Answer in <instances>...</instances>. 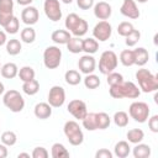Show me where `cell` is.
<instances>
[{
    "instance_id": "21",
    "label": "cell",
    "mask_w": 158,
    "mask_h": 158,
    "mask_svg": "<svg viewBox=\"0 0 158 158\" xmlns=\"http://www.w3.org/2000/svg\"><path fill=\"white\" fill-rule=\"evenodd\" d=\"M131 153V147L127 141H118L115 144L114 148V154L118 158H126Z\"/></svg>"
},
{
    "instance_id": "54",
    "label": "cell",
    "mask_w": 158,
    "mask_h": 158,
    "mask_svg": "<svg viewBox=\"0 0 158 158\" xmlns=\"http://www.w3.org/2000/svg\"><path fill=\"white\" fill-rule=\"evenodd\" d=\"M0 68H1V65H0Z\"/></svg>"
},
{
    "instance_id": "49",
    "label": "cell",
    "mask_w": 158,
    "mask_h": 158,
    "mask_svg": "<svg viewBox=\"0 0 158 158\" xmlns=\"http://www.w3.org/2000/svg\"><path fill=\"white\" fill-rule=\"evenodd\" d=\"M16 1H17V4H19V5L28 6V5H31V4H32V1H33V0H16Z\"/></svg>"
},
{
    "instance_id": "47",
    "label": "cell",
    "mask_w": 158,
    "mask_h": 158,
    "mask_svg": "<svg viewBox=\"0 0 158 158\" xmlns=\"http://www.w3.org/2000/svg\"><path fill=\"white\" fill-rule=\"evenodd\" d=\"M7 146H5L4 143L0 144V158H6L7 157Z\"/></svg>"
},
{
    "instance_id": "16",
    "label": "cell",
    "mask_w": 158,
    "mask_h": 158,
    "mask_svg": "<svg viewBox=\"0 0 158 158\" xmlns=\"http://www.w3.org/2000/svg\"><path fill=\"white\" fill-rule=\"evenodd\" d=\"M38 19H40V14H38V10L35 6H31V5L25 6V9L21 12V20L25 25L32 26V25L37 23Z\"/></svg>"
},
{
    "instance_id": "2",
    "label": "cell",
    "mask_w": 158,
    "mask_h": 158,
    "mask_svg": "<svg viewBox=\"0 0 158 158\" xmlns=\"http://www.w3.org/2000/svg\"><path fill=\"white\" fill-rule=\"evenodd\" d=\"M136 79L139 85V90L143 93H153L158 89V78L146 68H141L136 72Z\"/></svg>"
},
{
    "instance_id": "23",
    "label": "cell",
    "mask_w": 158,
    "mask_h": 158,
    "mask_svg": "<svg viewBox=\"0 0 158 158\" xmlns=\"http://www.w3.org/2000/svg\"><path fill=\"white\" fill-rule=\"evenodd\" d=\"M132 154L135 158H148L151 156V147L144 143H136L132 149Z\"/></svg>"
},
{
    "instance_id": "15",
    "label": "cell",
    "mask_w": 158,
    "mask_h": 158,
    "mask_svg": "<svg viewBox=\"0 0 158 158\" xmlns=\"http://www.w3.org/2000/svg\"><path fill=\"white\" fill-rule=\"evenodd\" d=\"M78 68L81 73H84L85 75L86 74H91L95 68H96V62H95V58L91 56V54H85V56H81L78 60Z\"/></svg>"
},
{
    "instance_id": "42",
    "label": "cell",
    "mask_w": 158,
    "mask_h": 158,
    "mask_svg": "<svg viewBox=\"0 0 158 158\" xmlns=\"http://www.w3.org/2000/svg\"><path fill=\"white\" fill-rule=\"evenodd\" d=\"M106 81H107V84H109L110 86L117 85V84H120V83L123 81V77H122V74H120V73H117V72H111V73L107 74Z\"/></svg>"
},
{
    "instance_id": "51",
    "label": "cell",
    "mask_w": 158,
    "mask_h": 158,
    "mask_svg": "<svg viewBox=\"0 0 158 158\" xmlns=\"http://www.w3.org/2000/svg\"><path fill=\"white\" fill-rule=\"evenodd\" d=\"M4 91H5V86H4V84L0 81V95H2Z\"/></svg>"
},
{
    "instance_id": "40",
    "label": "cell",
    "mask_w": 158,
    "mask_h": 158,
    "mask_svg": "<svg viewBox=\"0 0 158 158\" xmlns=\"http://www.w3.org/2000/svg\"><path fill=\"white\" fill-rule=\"evenodd\" d=\"M4 28H5V31H6L7 33H10V35L17 33L19 30H20V21H19V19H17L16 16H14V17L10 20V22L6 23V26H5Z\"/></svg>"
},
{
    "instance_id": "14",
    "label": "cell",
    "mask_w": 158,
    "mask_h": 158,
    "mask_svg": "<svg viewBox=\"0 0 158 158\" xmlns=\"http://www.w3.org/2000/svg\"><path fill=\"white\" fill-rule=\"evenodd\" d=\"M120 12L131 20H136L139 17V10L135 0H123L120 7Z\"/></svg>"
},
{
    "instance_id": "39",
    "label": "cell",
    "mask_w": 158,
    "mask_h": 158,
    "mask_svg": "<svg viewBox=\"0 0 158 158\" xmlns=\"http://www.w3.org/2000/svg\"><path fill=\"white\" fill-rule=\"evenodd\" d=\"M133 30H135L133 25L131 22H127V21H123V22L118 23V26H117V33L120 36H122V37L128 36Z\"/></svg>"
},
{
    "instance_id": "37",
    "label": "cell",
    "mask_w": 158,
    "mask_h": 158,
    "mask_svg": "<svg viewBox=\"0 0 158 158\" xmlns=\"http://www.w3.org/2000/svg\"><path fill=\"white\" fill-rule=\"evenodd\" d=\"M84 85L86 89H96L100 86V78L95 74H86V77L84 78Z\"/></svg>"
},
{
    "instance_id": "27",
    "label": "cell",
    "mask_w": 158,
    "mask_h": 158,
    "mask_svg": "<svg viewBox=\"0 0 158 158\" xmlns=\"http://www.w3.org/2000/svg\"><path fill=\"white\" fill-rule=\"evenodd\" d=\"M64 80L68 85H78L80 81H81V75L78 70H74V69H69L65 72L64 74Z\"/></svg>"
},
{
    "instance_id": "20",
    "label": "cell",
    "mask_w": 158,
    "mask_h": 158,
    "mask_svg": "<svg viewBox=\"0 0 158 158\" xmlns=\"http://www.w3.org/2000/svg\"><path fill=\"white\" fill-rule=\"evenodd\" d=\"M133 56H135V64L138 67H143L149 59L148 51L143 47H138V48L133 49Z\"/></svg>"
},
{
    "instance_id": "26",
    "label": "cell",
    "mask_w": 158,
    "mask_h": 158,
    "mask_svg": "<svg viewBox=\"0 0 158 158\" xmlns=\"http://www.w3.org/2000/svg\"><path fill=\"white\" fill-rule=\"evenodd\" d=\"M83 122V127L88 131H95L98 130V125H96V112H88L85 115V117L81 120Z\"/></svg>"
},
{
    "instance_id": "46",
    "label": "cell",
    "mask_w": 158,
    "mask_h": 158,
    "mask_svg": "<svg viewBox=\"0 0 158 158\" xmlns=\"http://www.w3.org/2000/svg\"><path fill=\"white\" fill-rule=\"evenodd\" d=\"M95 157L96 158H112V153L106 148H101L95 153Z\"/></svg>"
},
{
    "instance_id": "8",
    "label": "cell",
    "mask_w": 158,
    "mask_h": 158,
    "mask_svg": "<svg viewBox=\"0 0 158 158\" xmlns=\"http://www.w3.org/2000/svg\"><path fill=\"white\" fill-rule=\"evenodd\" d=\"M62 60V51L57 46H48L43 52V64L47 69H56Z\"/></svg>"
},
{
    "instance_id": "5",
    "label": "cell",
    "mask_w": 158,
    "mask_h": 158,
    "mask_svg": "<svg viewBox=\"0 0 158 158\" xmlns=\"http://www.w3.org/2000/svg\"><path fill=\"white\" fill-rule=\"evenodd\" d=\"M63 131H64V135H65L68 142L72 146H79V144L83 143L84 135H83V131H81V128H80L78 122H75L73 120L67 121L64 123Z\"/></svg>"
},
{
    "instance_id": "33",
    "label": "cell",
    "mask_w": 158,
    "mask_h": 158,
    "mask_svg": "<svg viewBox=\"0 0 158 158\" xmlns=\"http://www.w3.org/2000/svg\"><path fill=\"white\" fill-rule=\"evenodd\" d=\"M120 62L125 67H131L135 64V56L132 49H123L120 53Z\"/></svg>"
},
{
    "instance_id": "30",
    "label": "cell",
    "mask_w": 158,
    "mask_h": 158,
    "mask_svg": "<svg viewBox=\"0 0 158 158\" xmlns=\"http://www.w3.org/2000/svg\"><path fill=\"white\" fill-rule=\"evenodd\" d=\"M22 49V44L19 40L16 38H12V40H9L6 42V52L10 54V56H17Z\"/></svg>"
},
{
    "instance_id": "32",
    "label": "cell",
    "mask_w": 158,
    "mask_h": 158,
    "mask_svg": "<svg viewBox=\"0 0 158 158\" xmlns=\"http://www.w3.org/2000/svg\"><path fill=\"white\" fill-rule=\"evenodd\" d=\"M20 37H21V41H22L23 43H27V44L33 43L35 40H36V31H35L31 26H27V27H25V28L21 31Z\"/></svg>"
},
{
    "instance_id": "3",
    "label": "cell",
    "mask_w": 158,
    "mask_h": 158,
    "mask_svg": "<svg viewBox=\"0 0 158 158\" xmlns=\"http://www.w3.org/2000/svg\"><path fill=\"white\" fill-rule=\"evenodd\" d=\"M64 25H65V28L69 30V32L73 33L75 37H81V36H84V35L88 32V28H89L88 22H86L84 19H81L79 15L74 14V12L69 14V15L65 17Z\"/></svg>"
},
{
    "instance_id": "24",
    "label": "cell",
    "mask_w": 158,
    "mask_h": 158,
    "mask_svg": "<svg viewBox=\"0 0 158 158\" xmlns=\"http://www.w3.org/2000/svg\"><path fill=\"white\" fill-rule=\"evenodd\" d=\"M67 49L73 54L83 52V40L80 37H70V40L67 42Z\"/></svg>"
},
{
    "instance_id": "22",
    "label": "cell",
    "mask_w": 158,
    "mask_h": 158,
    "mask_svg": "<svg viewBox=\"0 0 158 158\" xmlns=\"http://www.w3.org/2000/svg\"><path fill=\"white\" fill-rule=\"evenodd\" d=\"M0 73L6 79H14L19 73V68H17V65L15 63H11V62L10 63H5L0 68Z\"/></svg>"
},
{
    "instance_id": "31",
    "label": "cell",
    "mask_w": 158,
    "mask_h": 158,
    "mask_svg": "<svg viewBox=\"0 0 158 158\" xmlns=\"http://www.w3.org/2000/svg\"><path fill=\"white\" fill-rule=\"evenodd\" d=\"M96 125L98 130H106L111 125V118L106 112H96Z\"/></svg>"
},
{
    "instance_id": "35",
    "label": "cell",
    "mask_w": 158,
    "mask_h": 158,
    "mask_svg": "<svg viewBox=\"0 0 158 158\" xmlns=\"http://www.w3.org/2000/svg\"><path fill=\"white\" fill-rule=\"evenodd\" d=\"M17 75H19L20 80H22V81H28V80L35 79L36 73H35V70H33L32 67H30V65H25V67H22V68L19 70Z\"/></svg>"
},
{
    "instance_id": "52",
    "label": "cell",
    "mask_w": 158,
    "mask_h": 158,
    "mask_svg": "<svg viewBox=\"0 0 158 158\" xmlns=\"http://www.w3.org/2000/svg\"><path fill=\"white\" fill-rule=\"evenodd\" d=\"M62 2H64V4H72L73 0H62Z\"/></svg>"
},
{
    "instance_id": "29",
    "label": "cell",
    "mask_w": 158,
    "mask_h": 158,
    "mask_svg": "<svg viewBox=\"0 0 158 158\" xmlns=\"http://www.w3.org/2000/svg\"><path fill=\"white\" fill-rule=\"evenodd\" d=\"M22 90L25 94L32 96V95H36L40 90V83L36 80V79H32V80H28V81H23L22 84Z\"/></svg>"
},
{
    "instance_id": "13",
    "label": "cell",
    "mask_w": 158,
    "mask_h": 158,
    "mask_svg": "<svg viewBox=\"0 0 158 158\" xmlns=\"http://www.w3.org/2000/svg\"><path fill=\"white\" fill-rule=\"evenodd\" d=\"M14 17V1L0 0V26L5 27L7 22Z\"/></svg>"
},
{
    "instance_id": "38",
    "label": "cell",
    "mask_w": 158,
    "mask_h": 158,
    "mask_svg": "<svg viewBox=\"0 0 158 158\" xmlns=\"http://www.w3.org/2000/svg\"><path fill=\"white\" fill-rule=\"evenodd\" d=\"M1 143H4L5 146L7 147H11L14 146L16 142H17V136L14 131H5L1 133Z\"/></svg>"
},
{
    "instance_id": "45",
    "label": "cell",
    "mask_w": 158,
    "mask_h": 158,
    "mask_svg": "<svg viewBox=\"0 0 158 158\" xmlns=\"http://www.w3.org/2000/svg\"><path fill=\"white\" fill-rule=\"evenodd\" d=\"M77 5L81 10H89L94 6V0H77Z\"/></svg>"
},
{
    "instance_id": "9",
    "label": "cell",
    "mask_w": 158,
    "mask_h": 158,
    "mask_svg": "<svg viewBox=\"0 0 158 158\" xmlns=\"http://www.w3.org/2000/svg\"><path fill=\"white\" fill-rule=\"evenodd\" d=\"M112 33V26L106 20L99 21L93 28V37L99 42H106Z\"/></svg>"
},
{
    "instance_id": "50",
    "label": "cell",
    "mask_w": 158,
    "mask_h": 158,
    "mask_svg": "<svg viewBox=\"0 0 158 158\" xmlns=\"http://www.w3.org/2000/svg\"><path fill=\"white\" fill-rule=\"evenodd\" d=\"M22 157L30 158V154H28V153H19V154H17V158H22Z\"/></svg>"
},
{
    "instance_id": "7",
    "label": "cell",
    "mask_w": 158,
    "mask_h": 158,
    "mask_svg": "<svg viewBox=\"0 0 158 158\" xmlns=\"http://www.w3.org/2000/svg\"><path fill=\"white\" fill-rule=\"evenodd\" d=\"M118 64V58L114 51H105L101 53L99 59V70L101 74L107 75L114 72Z\"/></svg>"
},
{
    "instance_id": "10",
    "label": "cell",
    "mask_w": 158,
    "mask_h": 158,
    "mask_svg": "<svg viewBox=\"0 0 158 158\" xmlns=\"http://www.w3.org/2000/svg\"><path fill=\"white\" fill-rule=\"evenodd\" d=\"M43 10L46 16L53 22H57L62 19V9L59 0H44Z\"/></svg>"
},
{
    "instance_id": "19",
    "label": "cell",
    "mask_w": 158,
    "mask_h": 158,
    "mask_svg": "<svg viewBox=\"0 0 158 158\" xmlns=\"http://www.w3.org/2000/svg\"><path fill=\"white\" fill-rule=\"evenodd\" d=\"M70 37V32L67 30H56L51 35V40L57 44H67Z\"/></svg>"
},
{
    "instance_id": "36",
    "label": "cell",
    "mask_w": 158,
    "mask_h": 158,
    "mask_svg": "<svg viewBox=\"0 0 158 158\" xmlns=\"http://www.w3.org/2000/svg\"><path fill=\"white\" fill-rule=\"evenodd\" d=\"M114 122L118 127H126L128 125V114L125 111H116L112 117Z\"/></svg>"
},
{
    "instance_id": "43",
    "label": "cell",
    "mask_w": 158,
    "mask_h": 158,
    "mask_svg": "<svg viewBox=\"0 0 158 158\" xmlns=\"http://www.w3.org/2000/svg\"><path fill=\"white\" fill-rule=\"evenodd\" d=\"M31 156L33 158H47L49 156V153L44 147H36V148H33Z\"/></svg>"
},
{
    "instance_id": "18",
    "label": "cell",
    "mask_w": 158,
    "mask_h": 158,
    "mask_svg": "<svg viewBox=\"0 0 158 158\" xmlns=\"http://www.w3.org/2000/svg\"><path fill=\"white\" fill-rule=\"evenodd\" d=\"M33 114L40 120L49 118L52 115V106L48 102H38L33 107Z\"/></svg>"
},
{
    "instance_id": "12",
    "label": "cell",
    "mask_w": 158,
    "mask_h": 158,
    "mask_svg": "<svg viewBox=\"0 0 158 158\" xmlns=\"http://www.w3.org/2000/svg\"><path fill=\"white\" fill-rule=\"evenodd\" d=\"M67 110L70 115H73L78 120H83L85 117V115L88 114L86 104L83 100H79V99H74V100L69 101V104L67 106Z\"/></svg>"
},
{
    "instance_id": "48",
    "label": "cell",
    "mask_w": 158,
    "mask_h": 158,
    "mask_svg": "<svg viewBox=\"0 0 158 158\" xmlns=\"http://www.w3.org/2000/svg\"><path fill=\"white\" fill-rule=\"evenodd\" d=\"M6 42H7V40H6V33L0 30V47L4 46V44H6Z\"/></svg>"
},
{
    "instance_id": "11",
    "label": "cell",
    "mask_w": 158,
    "mask_h": 158,
    "mask_svg": "<svg viewBox=\"0 0 158 158\" xmlns=\"http://www.w3.org/2000/svg\"><path fill=\"white\" fill-rule=\"evenodd\" d=\"M65 101V91L60 85H54L48 93V104L52 107H60Z\"/></svg>"
},
{
    "instance_id": "41",
    "label": "cell",
    "mask_w": 158,
    "mask_h": 158,
    "mask_svg": "<svg viewBox=\"0 0 158 158\" xmlns=\"http://www.w3.org/2000/svg\"><path fill=\"white\" fill-rule=\"evenodd\" d=\"M125 38H126V40H125L126 46H128V47H133V46H136L137 42L139 41V38H141V32H139L138 30H133V31H132L128 36H126Z\"/></svg>"
},
{
    "instance_id": "28",
    "label": "cell",
    "mask_w": 158,
    "mask_h": 158,
    "mask_svg": "<svg viewBox=\"0 0 158 158\" xmlns=\"http://www.w3.org/2000/svg\"><path fill=\"white\" fill-rule=\"evenodd\" d=\"M126 137H127L130 143L136 144V143H139L143 141L144 132L141 128H132V130H128V132L126 133Z\"/></svg>"
},
{
    "instance_id": "44",
    "label": "cell",
    "mask_w": 158,
    "mask_h": 158,
    "mask_svg": "<svg viewBox=\"0 0 158 158\" xmlns=\"http://www.w3.org/2000/svg\"><path fill=\"white\" fill-rule=\"evenodd\" d=\"M148 127L152 132L157 133L158 132V115H153L148 117Z\"/></svg>"
},
{
    "instance_id": "1",
    "label": "cell",
    "mask_w": 158,
    "mask_h": 158,
    "mask_svg": "<svg viewBox=\"0 0 158 158\" xmlns=\"http://www.w3.org/2000/svg\"><path fill=\"white\" fill-rule=\"evenodd\" d=\"M111 98L114 99H123V98H127V99H136L141 94V90L139 88L132 83V81H122L117 85H112L110 86V90H109Z\"/></svg>"
},
{
    "instance_id": "25",
    "label": "cell",
    "mask_w": 158,
    "mask_h": 158,
    "mask_svg": "<svg viewBox=\"0 0 158 158\" xmlns=\"http://www.w3.org/2000/svg\"><path fill=\"white\" fill-rule=\"evenodd\" d=\"M99 49V42L94 37H89L83 40V52L86 54H94Z\"/></svg>"
},
{
    "instance_id": "4",
    "label": "cell",
    "mask_w": 158,
    "mask_h": 158,
    "mask_svg": "<svg viewBox=\"0 0 158 158\" xmlns=\"http://www.w3.org/2000/svg\"><path fill=\"white\" fill-rule=\"evenodd\" d=\"M2 104L11 112H21L23 110V107H25V99L17 90L10 89L4 94Z\"/></svg>"
},
{
    "instance_id": "17",
    "label": "cell",
    "mask_w": 158,
    "mask_h": 158,
    "mask_svg": "<svg viewBox=\"0 0 158 158\" xmlns=\"http://www.w3.org/2000/svg\"><path fill=\"white\" fill-rule=\"evenodd\" d=\"M112 14V7L106 1H99L94 5V15L99 20H107Z\"/></svg>"
},
{
    "instance_id": "6",
    "label": "cell",
    "mask_w": 158,
    "mask_h": 158,
    "mask_svg": "<svg viewBox=\"0 0 158 158\" xmlns=\"http://www.w3.org/2000/svg\"><path fill=\"white\" fill-rule=\"evenodd\" d=\"M128 114H130L131 118H133L136 122L143 123L148 120L149 114H151V109H149L148 104L144 101H135L130 105Z\"/></svg>"
},
{
    "instance_id": "53",
    "label": "cell",
    "mask_w": 158,
    "mask_h": 158,
    "mask_svg": "<svg viewBox=\"0 0 158 158\" xmlns=\"http://www.w3.org/2000/svg\"><path fill=\"white\" fill-rule=\"evenodd\" d=\"M137 2H139V4H144V2H147L148 0H136Z\"/></svg>"
},
{
    "instance_id": "34",
    "label": "cell",
    "mask_w": 158,
    "mask_h": 158,
    "mask_svg": "<svg viewBox=\"0 0 158 158\" xmlns=\"http://www.w3.org/2000/svg\"><path fill=\"white\" fill-rule=\"evenodd\" d=\"M51 156L53 158H62V157H69V151L62 144V143H54L51 148Z\"/></svg>"
}]
</instances>
